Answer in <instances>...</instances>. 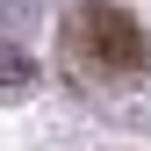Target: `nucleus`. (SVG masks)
Returning a JSON list of instances; mask_svg holds the SVG:
<instances>
[{"instance_id":"f257e3e1","label":"nucleus","mask_w":151,"mask_h":151,"mask_svg":"<svg viewBox=\"0 0 151 151\" xmlns=\"http://www.w3.org/2000/svg\"><path fill=\"white\" fill-rule=\"evenodd\" d=\"M65 50H72V65H79L86 79H108V86L144 79V65H151V43H144L137 14H122L115 0H86V7H72Z\"/></svg>"},{"instance_id":"f03ea898","label":"nucleus","mask_w":151,"mask_h":151,"mask_svg":"<svg viewBox=\"0 0 151 151\" xmlns=\"http://www.w3.org/2000/svg\"><path fill=\"white\" fill-rule=\"evenodd\" d=\"M29 86H36V65L14 43H0V93H29Z\"/></svg>"}]
</instances>
